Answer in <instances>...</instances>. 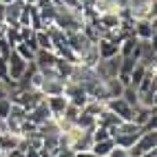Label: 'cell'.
Returning <instances> with one entry per match:
<instances>
[{"instance_id":"1","label":"cell","mask_w":157,"mask_h":157,"mask_svg":"<svg viewBox=\"0 0 157 157\" xmlns=\"http://www.w3.org/2000/svg\"><path fill=\"white\" fill-rule=\"evenodd\" d=\"M109 133H111V140L115 142V146L131 148L135 144V140L142 135V126H137V124H133V122H120L117 126L109 128Z\"/></svg>"},{"instance_id":"2","label":"cell","mask_w":157,"mask_h":157,"mask_svg":"<svg viewBox=\"0 0 157 157\" xmlns=\"http://www.w3.org/2000/svg\"><path fill=\"white\" fill-rule=\"evenodd\" d=\"M9 100H11V104H18V106H22V109H33L38 102H42L44 100V95L40 91H36V89H9V95H7Z\"/></svg>"},{"instance_id":"3","label":"cell","mask_w":157,"mask_h":157,"mask_svg":"<svg viewBox=\"0 0 157 157\" xmlns=\"http://www.w3.org/2000/svg\"><path fill=\"white\" fill-rule=\"evenodd\" d=\"M120 62H122V56H113V58H106V60H100L95 67H93V71L98 73L100 80H113L117 78L120 73Z\"/></svg>"},{"instance_id":"4","label":"cell","mask_w":157,"mask_h":157,"mask_svg":"<svg viewBox=\"0 0 157 157\" xmlns=\"http://www.w3.org/2000/svg\"><path fill=\"white\" fill-rule=\"evenodd\" d=\"M67 44L71 49V53L75 56V58H80L93 44V40L84 33V29H80V31H71V33H67Z\"/></svg>"},{"instance_id":"5","label":"cell","mask_w":157,"mask_h":157,"mask_svg":"<svg viewBox=\"0 0 157 157\" xmlns=\"http://www.w3.org/2000/svg\"><path fill=\"white\" fill-rule=\"evenodd\" d=\"M62 95L69 100V104H73V106H78V109H84V104L89 102V95H86L84 86L78 84V82H64Z\"/></svg>"},{"instance_id":"6","label":"cell","mask_w":157,"mask_h":157,"mask_svg":"<svg viewBox=\"0 0 157 157\" xmlns=\"http://www.w3.org/2000/svg\"><path fill=\"white\" fill-rule=\"evenodd\" d=\"M157 148V133L151 131V133H142L137 140H135V144L128 148L131 157H142L144 153H148V151H155Z\"/></svg>"},{"instance_id":"7","label":"cell","mask_w":157,"mask_h":157,"mask_svg":"<svg viewBox=\"0 0 157 157\" xmlns=\"http://www.w3.org/2000/svg\"><path fill=\"white\" fill-rule=\"evenodd\" d=\"M36 9L40 13V22H42V29L53 27V20L58 13V5L53 0H36Z\"/></svg>"},{"instance_id":"8","label":"cell","mask_w":157,"mask_h":157,"mask_svg":"<svg viewBox=\"0 0 157 157\" xmlns=\"http://www.w3.org/2000/svg\"><path fill=\"white\" fill-rule=\"evenodd\" d=\"M137 62L146 69H157V53H155V40H140V56Z\"/></svg>"},{"instance_id":"9","label":"cell","mask_w":157,"mask_h":157,"mask_svg":"<svg viewBox=\"0 0 157 157\" xmlns=\"http://www.w3.org/2000/svg\"><path fill=\"white\" fill-rule=\"evenodd\" d=\"M104 106H106L111 113H115L122 122H131V117H133V106L126 104L122 98H111V100H106Z\"/></svg>"},{"instance_id":"10","label":"cell","mask_w":157,"mask_h":157,"mask_svg":"<svg viewBox=\"0 0 157 157\" xmlns=\"http://www.w3.org/2000/svg\"><path fill=\"white\" fill-rule=\"evenodd\" d=\"M131 33L137 40H155V20H133Z\"/></svg>"},{"instance_id":"11","label":"cell","mask_w":157,"mask_h":157,"mask_svg":"<svg viewBox=\"0 0 157 157\" xmlns=\"http://www.w3.org/2000/svg\"><path fill=\"white\" fill-rule=\"evenodd\" d=\"M56 62H58V56L51 49H38L33 56V64L38 67V71H53Z\"/></svg>"},{"instance_id":"12","label":"cell","mask_w":157,"mask_h":157,"mask_svg":"<svg viewBox=\"0 0 157 157\" xmlns=\"http://www.w3.org/2000/svg\"><path fill=\"white\" fill-rule=\"evenodd\" d=\"M7 67H9V78H11L13 82L22 75V73L27 71V67H29V62L25 60V58H20L16 51H11L9 53V58H7Z\"/></svg>"},{"instance_id":"13","label":"cell","mask_w":157,"mask_h":157,"mask_svg":"<svg viewBox=\"0 0 157 157\" xmlns=\"http://www.w3.org/2000/svg\"><path fill=\"white\" fill-rule=\"evenodd\" d=\"M27 120L31 124H36V126H40V124H44L47 120H51V111L47 106V102L42 100V102H38L33 109H29L27 111Z\"/></svg>"},{"instance_id":"14","label":"cell","mask_w":157,"mask_h":157,"mask_svg":"<svg viewBox=\"0 0 157 157\" xmlns=\"http://www.w3.org/2000/svg\"><path fill=\"white\" fill-rule=\"evenodd\" d=\"M38 91L42 93L44 98H49V95H60V93L64 91V80H60L58 75H53V78H42V84H40Z\"/></svg>"},{"instance_id":"15","label":"cell","mask_w":157,"mask_h":157,"mask_svg":"<svg viewBox=\"0 0 157 157\" xmlns=\"http://www.w3.org/2000/svg\"><path fill=\"white\" fill-rule=\"evenodd\" d=\"M22 7H25V0H13V2L5 5V25L7 27H18Z\"/></svg>"},{"instance_id":"16","label":"cell","mask_w":157,"mask_h":157,"mask_svg":"<svg viewBox=\"0 0 157 157\" xmlns=\"http://www.w3.org/2000/svg\"><path fill=\"white\" fill-rule=\"evenodd\" d=\"M44 102H47V106H49V111H51V117H60L62 115V111L67 109V104H69V100L62 95H49V98H44Z\"/></svg>"},{"instance_id":"17","label":"cell","mask_w":157,"mask_h":157,"mask_svg":"<svg viewBox=\"0 0 157 157\" xmlns=\"http://www.w3.org/2000/svg\"><path fill=\"white\" fill-rule=\"evenodd\" d=\"M20 142H22V137L20 135H13V133H0V153H9L20 146Z\"/></svg>"},{"instance_id":"18","label":"cell","mask_w":157,"mask_h":157,"mask_svg":"<svg viewBox=\"0 0 157 157\" xmlns=\"http://www.w3.org/2000/svg\"><path fill=\"white\" fill-rule=\"evenodd\" d=\"M100 62V56H98V47H95V42H93L84 53H82L80 58H78V64H82V67H86V69H93Z\"/></svg>"},{"instance_id":"19","label":"cell","mask_w":157,"mask_h":157,"mask_svg":"<svg viewBox=\"0 0 157 157\" xmlns=\"http://www.w3.org/2000/svg\"><path fill=\"white\" fill-rule=\"evenodd\" d=\"M137 44H140V40L135 38L133 33H128V36H124L122 38V42H120V56L122 58H133V53H135V49H137Z\"/></svg>"},{"instance_id":"20","label":"cell","mask_w":157,"mask_h":157,"mask_svg":"<svg viewBox=\"0 0 157 157\" xmlns=\"http://www.w3.org/2000/svg\"><path fill=\"white\" fill-rule=\"evenodd\" d=\"M98 126H104V128H113V126H117V124L122 122L120 117H117V115H115V113H111L106 106H104L102 111H100V115H98Z\"/></svg>"},{"instance_id":"21","label":"cell","mask_w":157,"mask_h":157,"mask_svg":"<svg viewBox=\"0 0 157 157\" xmlns=\"http://www.w3.org/2000/svg\"><path fill=\"white\" fill-rule=\"evenodd\" d=\"M137 95H140V104H142V106L155 109V104H157V86H151V89L137 93Z\"/></svg>"},{"instance_id":"22","label":"cell","mask_w":157,"mask_h":157,"mask_svg":"<svg viewBox=\"0 0 157 157\" xmlns=\"http://www.w3.org/2000/svg\"><path fill=\"white\" fill-rule=\"evenodd\" d=\"M115 148V142L109 137V140H102V142H93V146H91V153H95V155H100V157H109V153Z\"/></svg>"},{"instance_id":"23","label":"cell","mask_w":157,"mask_h":157,"mask_svg":"<svg viewBox=\"0 0 157 157\" xmlns=\"http://www.w3.org/2000/svg\"><path fill=\"white\" fill-rule=\"evenodd\" d=\"M75 126L78 128H84V131H93V128L98 126V120L93 117V115H89L86 111H80L78 120H75Z\"/></svg>"},{"instance_id":"24","label":"cell","mask_w":157,"mask_h":157,"mask_svg":"<svg viewBox=\"0 0 157 157\" xmlns=\"http://www.w3.org/2000/svg\"><path fill=\"white\" fill-rule=\"evenodd\" d=\"M73 67H75V62H69V60H64V58H58V62H56V73H58V78H62V80H69V75H71V71H73Z\"/></svg>"},{"instance_id":"25","label":"cell","mask_w":157,"mask_h":157,"mask_svg":"<svg viewBox=\"0 0 157 157\" xmlns=\"http://www.w3.org/2000/svg\"><path fill=\"white\" fill-rule=\"evenodd\" d=\"M126 104H131V106H137L140 104V95H137V89L135 86H131V84H126L122 89V95H120Z\"/></svg>"},{"instance_id":"26","label":"cell","mask_w":157,"mask_h":157,"mask_svg":"<svg viewBox=\"0 0 157 157\" xmlns=\"http://www.w3.org/2000/svg\"><path fill=\"white\" fill-rule=\"evenodd\" d=\"M104 86H106L109 100H111V98H120V95H122V89H124V84H122L117 78H113V80H104Z\"/></svg>"},{"instance_id":"27","label":"cell","mask_w":157,"mask_h":157,"mask_svg":"<svg viewBox=\"0 0 157 157\" xmlns=\"http://www.w3.org/2000/svg\"><path fill=\"white\" fill-rule=\"evenodd\" d=\"M144 75H146V67H144V64H140V62H137V64L133 67L131 75H128V80H131V86H137L140 82H142V78H144Z\"/></svg>"},{"instance_id":"28","label":"cell","mask_w":157,"mask_h":157,"mask_svg":"<svg viewBox=\"0 0 157 157\" xmlns=\"http://www.w3.org/2000/svg\"><path fill=\"white\" fill-rule=\"evenodd\" d=\"M2 36L7 38V42H9V44H11V47H16V44H20V27H7Z\"/></svg>"},{"instance_id":"29","label":"cell","mask_w":157,"mask_h":157,"mask_svg":"<svg viewBox=\"0 0 157 157\" xmlns=\"http://www.w3.org/2000/svg\"><path fill=\"white\" fill-rule=\"evenodd\" d=\"M36 42H38V49H51V38L47 33V29L36 31ZM51 51H53V49H51Z\"/></svg>"},{"instance_id":"30","label":"cell","mask_w":157,"mask_h":157,"mask_svg":"<svg viewBox=\"0 0 157 157\" xmlns=\"http://www.w3.org/2000/svg\"><path fill=\"white\" fill-rule=\"evenodd\" d=\"M0 80H2L9 89H13V86H16V82L9 78V67H7V60H5V58H0Z\"/></svg>"},{"instance_id":"31","label":"cell","mask_w":157,"mask_h":157,"mask_svg":"<svg viewBox=\"0 0 157 157\" xmlns=\"http://www.w3.org/2000/svg\"><path fill=\"white\" fill-rule=\"evenodd\" d=\"M102 109H104V102H100V100H89V102L84 104V109H82V111H86L89 115H93V117H98Z\"/></svg>"},{"instance_id":"32","label":"cell","mask_w":157,"mask_h":157,"mask_svg":"<svg viewBox=\"0 0 157 157\" xmlns=\"http://www.w3.org/2000/svg\"><path fill=\"white\" fill-rule=\"evenodd\" d=\"M13 51H16V53H18L20 58H25L27 62H33V56H36V53H33V51H31V49H29V47H27L25 42L16 44V47H13Z\"/></svg>"},{"instance_id":"33","label":"cell","mask_w":157,"mask_h":157,"mask_svg":"<svg viewBox=\"0 0 157 157\" xmlns=\"http://www.w3.org/2000/svg\"><path fill=\"white\" fill-rule=\"evenodd\" d=\"M91 137H93V142H102V140H109L111 133H109V128H104V126H95L91 131Z\"/></svg>"},{"instance_id":"34","label":"cell","mask_w":157,"mask_h":157,"mask_svg":"<svg viewBox=\"0 0 157 157\" xmlns=\"http://www.w3.org/2000/svg\"><path fill=\"white\" fill-rule=\"evenodd\" d=\"M11 51H13V47L7 42V38H5V36H0V58H5V60H7Z\"/></svg>"},{"instance_id":"35","label":"cell","mask_w":157,"mask_h":157,"mask_svg":"<svg viewBox=\"0 0 157 157\" xmlns=\"http://www.w3.org/2000/svg\"><path fill=\"white\" fill-rule=\"evenodd\" d=\"M9 111H11V100L9 98H0V120H5Z\"/></svg>"},{"instance_id":"36","label":"cell","mask_w":157,"mask_h":157,"mask_svg":"<svg viewBox=\"0 0 157 157\" xmlns=\"http://www.w3.org/2000/svg\"><path fill=\"white\" fill-rule=\"evenodd\" d=\"M64 7H71V9H82V5H80V0H60Z\"/></svg>"},{"instance_id":"37","label":"cell","mask_w":157,"mask_h":157,"mask_svg":"<svg viewBox=\"0 0 157 157\" xmlns=\"http://www.w3.org/2000/svg\"><path fill=\"white\" fill-rule=\"evenodd\" d=\"M2 157H25V151H22V148H20V146H18V148H13V151L5 153Z\"/></svg>"},{"instance_id":"38","label":"cell","mask_w":157,"mask_h":157,"mask_svg":"<svg viewBox=\"0 0 157 157\" xmlns=\"http://www.w3.org/2000/svg\"><path fill=\"white\" fill-rule=\"evenodd\" d=\"M7 95H9V86L0 80V98H7Z\"/></svg>"},{"instance_id":"39","label":"cell","mask_w":157,"mask_h":157,"mask_svg":"<svg viewBox=\"0 0 157 157\" xmlns=\"http://www.w3.org/2000/svg\"><path fill=\"white\" fill-rule=\"evenodd\" d=\"M25 157H40V153H38L36 148H27V151H25Z\"/></svg>"},{"instance_id":"40","label":"cell","mask_w":157,"mask_h":157,"mask_svg":"<svg viewBox=\"0 0 157 157\" xmlns=\"http://www.w3.org/2000/svg\"><path fill=\"white\" fill-rule=\"evenodd\" d=\"M75 157H100V155H95V153H91V151H84V153H78Z\"/></svg>"},{"instance_id":"41","label":"cell","mask_w":157,"mask_h":157,"mask_svg":"<svg viewBox=\"0 0 157 157\" xmlns=\"http://www.w3.org/2000/svg\"><path fill=\"white\" fill-rule=\"evenodd\" d=\"M0 25H5V5L0 2Z\"/></svg>"},{"instance_id":"42","label":"cell","mask_w":157,"mask_h":157,"mask_svg":"<svg viewBox=\"0 0 157 157\" xmlns=\"http://www.w3.org/2000/svg\"><path fill=\"white\" fill-rule=\"evenodd\" d=\"M142 157H157V148H155V151H148V153H144Z\"/></svg>"},{"instance_id":"43","label":"cell","mask_w":157,"mask_h":157,"mask_svg":"<svg viewBox=\"0 0 157 157\" xmlns=\"http://www.w3.org/2000/svg\"><path fill=\"white\" fill-rule=\"evenodd\" d=\"M0 2H2V5H9V2H13V0H0Z\"/></svg>"},{"instance_id":"44","label":"cell","mask_w":157,"mask_h":157,"mask_svg":"<svg viewBox=\"0 0 157 157\" xmlns=\"http://www.w3.org/2000/svg\"><path fill=\"white\" fill-rule=\"evenodd\" d=\"M84 2H86V0H80V5H84Z\"/></svg>"}]
</instances>
